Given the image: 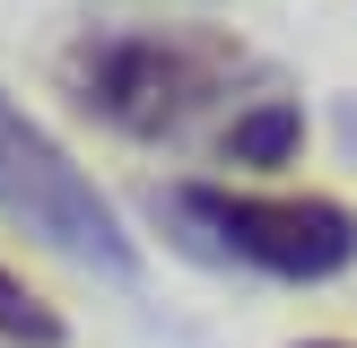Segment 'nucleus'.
I'll list each match as a JSON object with an SVG mask.
<instances>
[{"instance_id":"nucleus-6","label":"nucleus","mask_w":357,"mask_h":348,"mask_svg":"<svg viewBox=\"0 0 357 348\" xmlns=\"http://www.w3.org/2000/svg\"><path fill=\"white\" fill-rule=\"evenodd\" d=\"M305 348H349V340H305Z\"/></svg>"},{"instance_id":"nucleus-1","label":"nucleus","mask_w":357,"mask_h":348,"mask_svg":"<svg viewBox=\"0 0 357 348\" xmlns=\"http://www.w3.org/2000/svg\"><path fill=\"white\" fill-rule=\"evenodd\" d=\"M70 96L122 139H183L209 104L236 96L253 52L227 35H96L70 52Z\"/></svg>"},{"instance_id":"nucleus-2","label":"nucleus","mask_w":357,"mask_h":348,"mask_svg":"<svg viewBox=\"0 0 357 348\" xmlns=\"http://www.w3.org/2000/svg\"><path fill=\"white\" fill-rule=\"evenodd\" d=\"M166 226L183 253L227 261V270H261L288 278V287H314V278H340L357 261V218L323 191H227V183H174Z\"/></svg>"},{"instance_id":"nucleus-3","label":"nucleus","mask_w":357,"mask_h":348,"mask_svg":"<svg viewBox=\"0 0 357 348\" xmlns=\"http://www.w3.org/2000/svg\"><path fill=\"white\" fill-rule=\"evenodd\" d=\"M0 218L17 235H35L44 253L79 261V270H105V278H131L139 253L122 235L114 200L96 191V174L26 113V104L0 87Z\"/></svg>"},{"instance_id":"nucleus-4","label":"nucleus","mask_w":357,"mask_h":348,"mask_svg":"<svg viewBox=\"0 0 357 348\" xmlns=\"http://www.w3.org/2000/svg\"><path fill=\"white\" fill-rule=\"evenodd\" d=\"M296 139H305V113H296L288 96H261V104H244V113L227 122V157H236V166H288Z\"/></svg>"},{"instance_id":"nucleus-5","label":"nucleus","mask_w":357,"mask_h":348,"mask_svg":"<svg viewBox=\"0 0 357 348\" xmlns=\"http://www.w3.org/2000/svg\"><path fill=\"white\" fill-rule=\"evenodd\" d=\"M0 340L9 348H61V313H52L9 261H0Z\"/></svg>"}]
</instances>
